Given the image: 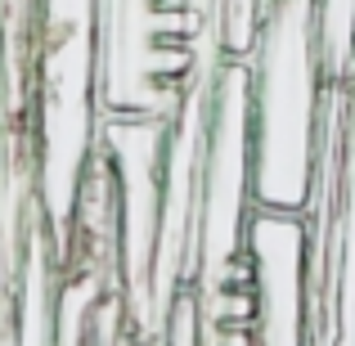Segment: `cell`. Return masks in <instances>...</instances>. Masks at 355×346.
Wrapping results in <instances>:
<instances>
[{"mask_svg":"<svg viewBox=\"0 0 355 346\" xmlns=\"http://www.w3.org/2000/svg\"><path fill=\"white\" fill-rule=\"evenodd\" d=\"M252 50V193L257 207L306 211L320 171L324 54L320 0H257Z\"/></svg>","mask_w":355,"mask_h":346,"instance_id":"obj_1","label":"cell"},{"mask_svg":"<svg viewBox=\"0 0 355 346\" xmlns=\"http://www.w3.org/2000/svg\"><path fill=\"white\" fill-rule=\"evenodd\" d=\"M252 207V59L225 54L211 90V130L198 193V297L211 293L230 257L248 248Z\"/></svg>","mask_w":355,"mask_h":346,"instance_id":"obj_2","label":"cell"},{"mask_svg":"<svg viewBox=\"0 0 355 346\" xmlns=\"http://www.w3.org/2000/svg\"><path fill=\"white\" fill-rule=\"evenodd\" d=\"M248 248L257 257L261 346H311L306 338V266H311L306 211L252 207Z\"/></svg>","mask_w":355,"mask_h":346,"instance_id":"obj_3","label":"cell"},{"mask_svg":"<svg viewBox=\"0 0 355 346\" xmlns=\"http://www.w3.org/2000/svg\"><path fill=\"white\" fill-rule=\"evenodd\" d=\"M121 346H166V342L153 338V333H126V338H121Z\"/></svg>","mask_w":355,"mask_h":346,"instance_id":"obj_4","label":"cell"}]
</instances>
